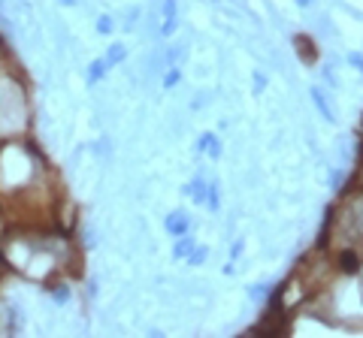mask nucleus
<instances>
[{
    "label": "nucleus",
    "instance_id": "nucleus-1",
    "mask_svg": "<svg viewBox=\"0 0 363 338\" xmlns=\"http://www.w3.org/2000/svg\"><path fill=\"white\" fill-rule=\"evenodd\" d=\"M52 212L58 193L52 188V169L25 136L0 142V209L6 212Z\"/></svg>",
    "mask_w": 363,
    "mask_h": 338
},
{
    "label": "nucleus",
    "instance_id": "nucleus-2",
    "mask_svg": "<svg viewBox=\"0 0 363 338\" xmlns=\"http://www.w3.org/2000/svg\"><path fill=\"white\" fill-rule=\"evenodd\" d=\"M6 263L25 278L49 284L64 275V266L76 260V251L64 233H49L43 223H22L4 239Z\"/></svg>",
    "mask_w": 363,
    "mask_h": 338
},
{
    "label": "nucleus",
    "instance_id": "nucleus-3",
    "mask_svg": "<svg viewBox=\"0 0 363 338\" xmlns=\"http://www.w3.org/2000/svg\"><path fill=\"white\" fill-rule=\"evenodd\" d=\"M30 127V97L27 85L15 70H0V142L25 136Z\"/></svg>",
    "mask_w": 363,
    "mask_h": 338
},
{
    "label": "nucleus",
    "instance_id": "nucleus-4",
    "mask_svg": "<svg viewBox=\"0 0 363 338\" xmlns=\"http://www.w3.org/2000/svg\"><path fill=\"white\" fill-rule=\"evenodd\" d=\"M327 235L333 248H363V188L345 190L339 206L330 209Z\"/></svg>",
    "mask_w": 363,
    "mask_h": 338
},
{
    "label": "nucleus",
    "instance_id": "nucleus-5",
    "mask_svg": "<svg viewBox=\"0 0 363 338\" xmlns=\"http://www.w3.org/2000/svg\"><path fill=\"white\" fill-rule=\"evenodd\" d=\"M160 15H164V25L158 27V34L170 39L179 30V0H164V4H160Z\"/></svg>",
    "mask_w": 363,
    "mask_h": 338
},
{
    "label": "nucleus",
    "instance_id": "nucleus-6",
    "mask_svg": "<svg viewBox=\"0 0 363 338\" xmlns=\"http://www.w3.org/2000/svg\"><path fill=\"white\" fill-rule=\"evenodd\" d=\"M164 230L173 235V239H179V235L191 233V214H188V212H182V209L170 212L167 218H164Z\"/></svg>",
    "mask_w": 363,
    "mask_h": 338
},
{
    "label": "nucleus",
    "instance_id": "nucleus-7",
    "mask_svg": "<svg viewBox=\"0 0 363 338\" xmlns=\"http://www.w3.org/2000/svg\"><path fill=\"white\" fill-rule=\"evenodd\" d=\"M294 46H297V55H300V60L306 67H315L318 64V46H315V39H312L309 34H297L294 37Z\"/></svg>",
    "mask_w": 363,
    "mask_h": 338
},
{
    "label": "nucleus",
    "instance_id": "nucleus-8",
    "mask_svg": "<svg viewBox=\"0 0 363 338\" xmlns=\"http://www.w3.org/2000/svg\"><path fill=\"white\" fill-rule=\"evenodd\" d=\"M309 100L315 103V109H318L321 118L330 121V124H336V112H333L330 100H327V94H324V88H321V85H312V88H309Z\"/></svg>",
    "mask_w": 363,
    "mask_h": 338
},
{
    "label": "nucleus",
    "instance_id": "nucleus-9",
    "mask_svg": "<svg viewBox=\"0 0 363 338\" xmlns=\"http://www.w3.org/2000/svg\"><path fill=\"white\" fill-rule=\"evenodd\" d=\"M197 151L200 155H206L212 160H218L221 157V139H218V133H200V139H197Z\"/></svg>",
    "mask_w": 363,
    "mask_h": 338
},
{
    "label": "nucleus",
    "instance_id": "nucleus-10",
    "mask_svg": "<svg viewBox=\"0 0 363 338\" xmlns=\"http://www.w3.org/2000/svg\"><path fill=\"white\" fill-rule=\"evenodd\" d=\"M206 188H209V181H206L203 176H197V178H191V181L185 184V188H182V193L194 200L197 206H203V202H206Z\"/></svg>",
    "mask_w": 363,
    "mask_h": 338
},
{
    "label": "nucleus",
    "instance_id": "nucleus-11",
    "mask_svg": "<svg viewBox=\"0 0 363 338\" xmlns=\"http://www.w3.org/2000/svg\"><path fill=\"white\" fill-rule=\"evenodd\" d=\"M49 296H52V302L55 305H67L70 302V296H73V290H70V284L64 278H55V281H49Z\"/></svg>",
    "mask_w": 363,
    "mask_h": 338
},
{
    "label": "nucleus",
    "instance_id": "nucleus-12",
    "mask_svg": "<svg viewBox=\"0 0 363 338\" xmlns=\"http://www.w3.org/2000/svg\"><path fill=\"white\" fill-rule=\"evenodd\" d=\"M106 73H109V64L103 58H94L88 64V70H85V82H88V85H97V82L106 79Z\"/></svg>",
    "mask_w": 363,
    "mask_h": 338
},
{
    "label": "nucleus",
    "instance_id": "nucleus-13",
    "mask_svg": "<svg viewBox=\"0 0 363 338\" xmlns=\"http://www.w3.org/2000/svg\"><path fill=\"white\" fill-rule=\"evenodd\" d=\"M197 248V239L191 233H185V235H179L176 239V245H173V260H185L191 251Z\"/></svg>",
    "mask_w": 363,
    "mask_h": 338
},
{
    "label": "nucleus",
    "instance_id": "nucleus-14",
    "mask_svg": "<svg viewBox=\"0 0 363 338\" xmlns=\"http://www.w3.org/2000/svg\"><path fill=\"white\" fill-rule=\"evenodd\" d=\"M103 60L109 64V70H113V67H118V64H125V60H127V46H125V43H113V46L106 48Z\"/></svg>",
    "mask_w": 363,
    "mask_h": 338
},
{
    "label": "nucleus",
    "instance_id": "nucleus-15",
    "mask_svg": "<svg viewBox=\"0 0 363 338\" xmlns=\"http://www.w3.org/2000/svg\"><path fill=\"white\" fill-rule=\"evenodd\" d=\"M188 58V46L185 43H173L167 48V67H179Z\"/></svg>",
    "mask_w": 363,
    "mask_h": 338
},
{
    "label": "nucleus",
    "instance_id": "nucleus-16",
    "mask_svg": "<svg viewBox=\"0 0 363 338\" xmlns=\"http://www.w3.org/2000/svg\"><path fill=\"white\" fill-rule=\"evenodd\" d=\"M203 206L209 212H218L221 209V190H218V181H209V188H206V202Z\"/></svg>",
    "mask_w": 363,
    "mask_h": 338
},
{
    "label": "nucleus",
    "instance_id": "nucleus-17",
    "mask_svg": "<svg viewBox=\"0 0 363 338\" xmlns=\"http://www.w3.org/2000/svg\"><path fill=\"white\" fill-rule=\"evenodd\" d=\"M94 30L100 37H109L115 30V15H109V13H103V15H97V25H94Z\"/></svg>",
    "mask_w": 363,
    "mask_h": 338
},
{
    "label": "nucleus",
    "instance_id": "nucleus-18",
    "mask_svg": "<svg viewBox=\"0 0 363 338\" xmlns=\"http://www.w3.org/2000/svg\"><path fill=\"white\" fill-rule=\"evenodd\" d=\"M179 82H182V70L179 67H167V73H164V91H173Z\"/></svg>",
    "mask_w": 363,
    "mask_h": 338
},
{
    "label": "nucleus",
    "instance_id": "nucleus-19",
    "mask_svg": "<svg viewBox=\"0 0 363 338\" xmlns=\"http://www.w3.org/2000/svg\"><path fill=\"white\" fill-rule=\"evenodd\" d=\"M206 257H209V248H203V245H197V248L185 257V263H188V266H203V260H206Z\"/></svg>",
    "mask_w": 363,
    "mask_h": 338
},
{
    "label": "nucleus",
    "instance_id": "nucleus-20",
    "mask_svg": "<svg viewBox=\"0 0 363 338\" xmlns=\"http://www.w3.org/2000/svg\"><path fill=\"white\" fill-rule=\"evenodd\" d=\"M267 293H269L267 284H251V287H248V296H251V299H257V302L267 299Z\"/></svg>",
    "mask_w": 363,
    "mask_h": 338
},
{
    "label": "nucleus",
    "instance_id": "nucleus-21",
    "mask_svg": "<svg viewBox=\"0 0 363 338\" xmlns=\"http://www.w3.org/2000/svg\"><path fill=\"white\" fill-rule=\"evenodd\" d=\"M348 67H355L357 73H363V52H351L348 55Z\"/></svg>",
    "mask_w": 363,
    "mask_h": 338
},
{
    "label": "nucleus",
    "instance_id": "nucleus-22",
    "mask_svg": "<svg viewBox=\"0 0 363 338\" xmlns=\"http://www.w3.org/2000/svg\"><path fill=\"white\" fill-rule=\"evenodd\" d=\"M321 79H324L330 88H339V79L333 76V70H327V67H324V70H321Z\"/></svg>",
    "mask_w": 363,
    "mask_h": 338
},
{
    "label": "nucleus",
    "instance_id": "nucleus-23",
    "mask_svg": "<svg viewBox=\"0 0 363 338\" xmlns=\"http://www.w3.org/2000/svg\"><path fill=\"white\" fill-rule=\"evenodd\" d=\"M264 88H267V76L260 73V70H255V94H260Z\"/></svg>",
    "mask_w": 363,
    "mask_h": 338
},
{
    "label": "nucleus",
    "instance_id": "nucleus-24",
    "mask_svg": "<svg viewBox=\"0 0 363 338\" xmlns=\"http://www.w3.org/2000/svg\"><path fill=\"white\" fill-rule=\"evenodd\" d=\"M242 254V239H236V245H234V254H230V260H236Z\"/></svg>",
    "mask_w": 363,
    "mask_h": 338
},
{
    "label": "nucleus",
    "instance_id": "nucleus-25",
    "mask_svg": "<svg viewBox=\"0 0 363 338\" xmlns=\"http://www.w3.org/2000/svg\"><path fill=\"white\" fill-rule=\"evenodd\" d=\"M312 4H315V0H297V6H302V9H309Z\"/></svg>",
    "mask_w": 363,
    "mask_h": 338
},
{
    "label": "nucleus",
    "instance_id": "nucleus-26",
    "mask_svg": "<svg viewBox=\"0 0 363 338\" xmlns=\"http://www.w3.org/2000/svg\"><path fill=\"white\" fill-rule=\"evenodd\" d=\"M58 4H60V6H76L79 0H58Z\"/></svg>",
    "mask_w": 363,
    "mask_h": 338
}]
</instances>
